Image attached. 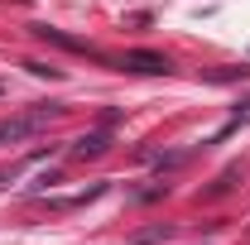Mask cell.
I'll use <instances>...</instances> for the list:
<instances>
[{"label":"cell","instance_id":"cell-1","mask_svg":"<svg viewBox=\"0 0 250 245\" xmlns=\"http://www.w3.org/2000/svg\"><path fill=\"white\" fill-rule=\"evenodd\" d=\"M53 116H62V106H39V111H29V116H5V121H0V144H20V140L39 135Z\"/></svg>","mask_w":250,"mask_h":245},{"label":"cell","instance_id":"cell-2","mask_svg":"<svg viewBox=\"0 0 250 245\" xmlns=\"http://www.w3.org/2000/svg\"><path fill=\"white\" fill-rule=\"evenodd\" d=\"M121 67L145 72V77H168V67H173V62L164 58V53H149V48H130V53L121 58Z\"/></svg>","mask_w":250,"mask_h":245},{"label":"cell","instance_id":"cell-3","mask_svg":"<svg viewBox=\"0 0 250 245\" xmlns=\"http://www.w3.org/2000/svg\"><path fill=\"white\" fill-rule=\"evenodd\" d=\"M34 34L43 39V43H58V48H67V53H87V58H101L92 43H82V39H72V34H62V29H48V24H34Z\"/></svg>","mask_w":250,"mask_h":245},{"label":"cell","instance_id":"cell-4","mask_svg":"<svg viewBox=\"0 0 250 245\" xmlns=\"http://www.w3.org/2000/svg\"><path fill=\"white\" fill-rule=\"evenodd\" d=\"M111 149V130H87L72 140V159H96V154Z\"/></svg>","mask_w":250,"mask_h":245},{"label":"cell","instance_id":"cell-5","mask_svg":"<svg viewBox=\"0 0 250 245\" xmlns=\"http://www.w3.org/2000/svg\"><path fill=\"white\" fill-rule=\"evenodd\" d=\"M168 236H173V226H149V231H140L135 241H140V245H154V241H168Z\"/></svg>","mask_w":250,"mask_h":245},{"label":"cell","instance_id":"cell-6","mask_svg":"<svg viewBox=\"0 0 250 245\" xmlns=\"http://www.w3.org/2000/svg\"><path fill=\"white\" fill-rule=\"evenodd\" d=\"M24 67H29L34 77H48V82H58V77H62V67H48V62H24Z\"/></svg>","mask_w":250,"mask_h":245},{"label":"cell","instance_id":"cell-7","mask_svg":"<svg viewBox=\"0 0 250 245\" xmlns=\"http://www.w3.org/2000/svg\"><path fill=\"white\" fill-rule=\"evenodd\" d=\"M231 183H236V168H226V173H221L217 183H212V192H226V187H231Z\"/></svg>","mask_w":250,"mask_h":245}]
</instances>
